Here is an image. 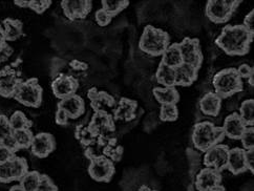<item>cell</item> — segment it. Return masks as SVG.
I'll return each mask as SVG.
<instances>
[{"mask_svg": "<svg viewBox=\"0 0 254 191\" xmlns=\"http://www.w3.org/2000/svg\"><path fill=\"white\" fill-rule=\"evenodd\" d=\"M253 37L242 24H227L215 39V44L228 56H244L249 53Z\"/></svg>", "mask_w": 254, "mask_h": 191, "instance_id": "1", "label": "cell"}, {"mask_svg": "<svg viewBox=\"0 0 254 191\" xmlns=\"http://www.w3.org/2000/svg\"><path fill=\"white\" fill-rule=\"evenodd\" d=\"M226 138L222 126H215L210 121H202L194 125L191 140L195 149L206 152L220 144Z\"/></svg>", "mask_w": 254, "mask_h": 191, "instance_id": "2", "label": "cell"}, {"mask_svg": "<svg viewBox=\"0 0 254 191\" xmlns=\"http://www.w3.org/2000/svg\"><path fill=\"white\" fill-rule=\"evenodd\" d=\"M170 45V37L167 32L152 25L144 27L139 41L140 50L151 57H160Z\"/></svg>", "mask_w": 254, "mask_h": 191, "instance_id": "3", "label": "cell"}, {"mask_svg": "<svg viewBox=\"0 0 254 191\" xmlns=\"http://www.w3.org/2000/svg\"><path fill=\"white\" fill-rule=\"evenodd\" d=\"M214 93L222 99L230 98L233 95L243 92L244 82L235 67H228L216 72L213 77Z\"/></svg>", "mask_w": 254, "mask_h": 191, "instance_id": "4", "label": "cell"}, {"mask_svg": "<svg viewBox=\"0 0 254 191\" xmlns=\"http://www.w3.org/2000/svg\"><path fill=\"white\" fill-rule=\"evenodd\" d=\"M16 101L26 107L38 108L42 104L43 89L37 78H30L18 85L13 97Z\"/></svg>", "mask_w": 254, "mask_h": 191, "instance_id": "5", "label": "cell"}, {"mask_svg": "<svg viewBox=\"0 0 254 191\" xmlns=\"http://www.w3.org/2000/svg\"><path fill=\"white\" fill-rule=\"evenodd\" d=\"M241 3V0H209L205 7L206 17L215 24L227 23Z\"/></svg>", "mask_w": 254, "mask_h": 191, "instance_id": "6", "label": "cell"}, {"mask_svg": "<svg viewBox=\"0 0 254 191\" xmlns=\"http://www.w3.org/2000/svg\"><path fill=\"white\" fill-rule=\"evenodd\" d=\"M89 177L98 183H108L115 176V163L105 156L89 160L87 168Z\"/></svg>", "mask_w": 254, "mask_h": 191, "instance_id": "7", "label": "cell"}, {"mask_svg": "<svg viewBox=\"0 0 254 191\" xmlns=\"http://www.w3.org/2000/svg\"><path fill=\"white\" fill-rule=\"evenodd\" d=\"M194 185L197 191H225L222 172L211 167H204L198 171Z\"/></svg>", "mask_w": 254, "mask_h": 191, "instance_id": "8", "label": "cell"}, {"mask_svg": "<svg viewBox=\"0 0 254 191\" xmlns=\"http://www.w3.org/2000/svg\"><path fill=\"white\" fill-rule=\"evenodd\" d=\"M178 43L183 63L192 65L198 69L201 68L203 63V53L199 40L197 38L186 37Z\"/></svg>", "mask_w": 254, "mask_h": 191, "instance_id": "9", "label": "cell"}, {"mask_svg": "<svg viewBox=\"0 0 254 191\" xmlns=\"http://www.w3.org/2000/svg\"><path fill=\"white\" fill-rule=\"evenodd\" d=\"M229 147L225 144H217L215 146L208 149L204 156L205 167H211L217 171L222 172L227 169V162H228Z\"/></svg>", "mask_w": 254, "mask_h": 191, "instance_id": "10", "label": "cell"}, {"mask_svg": "<svg viewBox=\"0 0 254 191\" xmlns=\"http://www.w3.org/2000/svg\"><path fill=\"white\" fill-rule=\"evenodd\" d=\"M88 126L97 136H102V138L113 136V133L116 130L113 115L102 112L94 114Z\"/></svg>", "mask_w": 254, "mask_h": 191, "instance_id": "11", "label": "cell"}, {"mask_svg": "<svg viewBox=\"0 0 254 191\" xmlns=\"http://www.w3.org/2000/svg\"><path fill=\"white\" fill-rule=\"evenodd\" d=\"M30 149L36 158H48L56 149L55 136L49 132H39L35 134Z\"/></svg>", "mask_w": 254, "mask_h": 191, "instance_id": "12", "label": "cell"}, {"mask_svg": "<svg viewBox=\"0 0 254 191\" xmlns=\"http://www.w3.org/2000/svg\"><path fill=\"white\" fill-rule=\"evenodd\" d=\"M61 7L67 19L75 21L87 17L92 11L93 2L90 0H63Z\"/></svg>", "mask_w": 254, "mask_h": 191, "instance_id": "13", "label": "cell"}, {"mask_svg": "<svg viewBox=\"0 0 254 191\" xmlns=\"http://www.w3.org/2000/svg\"><path fill=\"white\" fill-rule=\"evenodd\" d=\"M87 98L90 101V106L95 113L102 112L111 114L114 111L117 101L116 99L104 90H98L96 87L90 88L87 93Z\"/></svg>", "mask_w": 254, "mask_h": 191, "instance_id": "14", "label": "cell"}, {"mask_svg": "<svg viewBox=\"0 0 254 191\" xmlns=\"http://www.w3.org/2000/svg\"><path fill=\"white\" fill-rule=\"evenodd\" d=\"M78 87V80L75 77L64 74H60L52 82L53 93L56 98L60 100L76 94Z\"/></svg>", "mask_w": 254, "mask_h": 191, "instance_id": "15", "label": "cell"}, {"mask_svg": "<svg viewBox=\"0 0 254 191\" xmlns=\"http://www.w3.org/2000/svg\"><path fill=\"white\" fill-rule=\"evenodd\" d=\"M22 82L17 71L12 67H4L0 70V96L3 98H13L16 89Z\"/></svg>", "mask_w": 254, "mask_h": 191, "instance_id": "16", "label": "cell"}, {"mask_svg": "<svg viewBox=\"0 0 254 191\" xmlns=\"http://www.w3.org/2000/svg\"><path fill=\"white\" fill-rule=\"evenodd\" d=\"M138 102L128 98H121L120 101L116 104L113 111V118L115 121L130 122L134 120L137 115Z\"/></svg>", "mask_w": 254, "mask_h": 191, "instance_id": "17", "label": "cell"}, {"mask_svg": "<svg viewBox=\"0 0 254 191\" xmlns=\"http://www.w3.org/2000/svg\"><path fill=\"white\" fill-rule=\"evenodd\" d=\"M58 108L63 109L67 114L69 119H77L85 113V102L82 97L74 94L60 100Z\"/></svg>", "mask_w": 254, "mask_h": 191, "instance_id": "18", "label": "cell"}, {"mask_svg": "<svg viewBox=\"0 0 254 191\" xmlns=\"http://www.w3.org/2000/svg\"><path fill=\"white\" fill-rule=\"evenodd\" d=\"M246 127V124L243 122L240 115L238 113H232L226 117L222 128L227 138L231 140H240Z\"/></svg>", "mask_w": 254, "mask_h": 191, "instance_id": "19", "label": "cell"}, {"mask_svg": "<svg viewBox=\"0 0 254 191\" xmlns=\"http://www.w3.org/2000/svg\"><path fill=\"white\" fill-rule=\"evenodd\" d=\"M227 169L234 176H239L248 171L246 167V162H245V149L240 147L229 149Z\"/></svg>", "mask_w": 254, "mask_h": 191, "instance_id": "20", "label": "cell"}, {"mask_svg": "<svg viewBox=\"0 0 254 191\" xmlns=\"http://www.w3.org/2000/svg\"><path fill=\"white\" fill-rule=\"evenodd\" d=\"M222 98L214 92H208L199 101V109L205 116H219L222 107Z\"/></svg>", "mask_w": 254, "mask_h": 191, "instance_id": "21", "label": "cell"}, {"mask_svg": "<svg viewBox=\"0 0 254 191\" xmlns=\"http://www.w3.org/2000/svg\"><path fill=\"white\" fill-rule=\"evenodd\" d=\"M176 86H190L192 85L197 79L198 68L183 63L176 67Z\"/></svg>", "mask_w": 254, "mask_h": 191, "instance_id": "22", "label": "cell"}, {"mask_svg": "<svg viewBox=\"0 0 254 191\" xmlns=\"http://www.w3.org/2000/svg\"><path fill=\"white\" fill-rule=\"evenodd\" d=\"M4 37L7 41H16L23 35V24L20 20L6 18L1 23Z\"/></svg>", "mask_w": 254, "mask_h": 191, "instance_id": "23", "label": "cell"}, {"mask_svg": "<svg viewBox=\"0 0 254 191\" xmlns=\"http://www.w3.org/2000/svg\"><path fill=\"white\" fill-rule=\"evenodd\" d=\"M152 94L161 105L177 104L180 101V94L176 87H155Z\"/></svg>", "mask_w": 254, "mask_h": 191, "instance_id": "24", "label": "cell"}, {"mask_svg": "<svg viewBox=\"0 0 254 191\" xmlns=\"http://www.w3.org/2000/svg\"><path fill=\"white\" fill-rule=\"evenodd\" d=\"M161 57H162L161 62L163 64L170 66L172 68H176L181 64H183V59H182V56H181V52L179 49L178 42L171 43L166 49V51L163 53Z\"/></svg>", "mask_w": 254, "mask_h": 191, "instance_id": "25", "label": "cell"}, {"mask_svg": "<svg viewBox=\"0 0 254 191\" xmlns=\"http://www.w3.org/2000/svg\"><path fill=\"white\" fill-rule=\"evenodd\" d=\"M157 81L164 87H176V69L160 62L156 72Z\"/></svg>", "mask_w": 254, "mask_h": 191, "instance_id": "26", "label": "cell"}, {"mask_svg": "<svg viewBox=\"0 0 254 191\" xmlns=\"http://www.w3.org/2000/svg\"><path fill=\"white\" fill-rule=\"evenodd\" d=\"M11 170H12V176L14 182H19L28 172L29 170V164L22 157H17L15 156L11 161Z\"/></svg>", "mask_w": 254, "mask_h": 191, "instance_id": "27", "label": "cell"}, {"mask_svg": "<svg viewBox=\"0 0 254 191\" xmlns=\"http://www.w3.org/2000/svg\"><path fill=\"white\" fill-rule=\"evenodd\" d=\"M101 4L102 10L114 18L129 5V1H127V0H102Z\"/></svg>", "mask_w": 254, "mask_h": 191, "instance_id": "28", "label": "cell"}, {"mask_svg": "<svg viewBox=\"0 0 254 191\" xmlns=\"http://www.w3.org/2000/svg\"><path fill=\"white\" fill-rule=\"evenodd\" d=\"M41 174L37 170L29 171L20 181L19 185L24 191H37Z\"/></svg>", "mask_w": 254, "mask_h": 191, "instance_id": "29", "label": "cell"}, {"mask_svg": "<svg viewBox=\"0 0 254 191\" xmlns=\"http://www.w3.org/2000/svg\"><path fill=\"white\" fill-rule=\"evenodd\" d=\"M240 117L246 126H254V100L247 99L241 104Z\"/></svg>", "mask_w": 254, "mask_h": 191, "instance_id": "30", "label": "cell"}, {"mask_svg": "<svg viewBox=\"0 0 254 191\" xmlns=\"http://www.w3.org/2000/svg\"><path fill=\"white\" fill-rule=\"evenodd\" d=\"M12 134L20 149H30L35 135L31 128L14 130Z\"/></svg>", "mask_w": 254, "mask_h": 191, "instance_id": "31", "label": "cell"}, {"mask_svg": "<svg viewBox=\"0 0 254 191\" xmlns=\"http://www.w3.org/2000/svg\"><path fill=\"white\" fill-rule=\"evenodd\" d=\"M10 124L13 131L14 130H20V129H26V128H31L33 126V123L31 120H29L26 116L21 112V111H17L14 112L10 118Z\"/></svg>", "mask_w": 254, "mask_h": 191, "instance_id": "32", "label": "cell"}, {"mask_svg": "<svg viewBox=\"0 0 254 191\" xmlns=\"http://www.w3.org/2000/svg\"><path fill=\"white\" fill-rule=\"evenodd\" d=\"M75 136L76 139L83 145V146L87 147L88 145L92 144L98 136L92 131V129L89 128V126H84V125H79L77 126L76 131H75Z\"/></svg>", "mask_w": 254, "mask_h": 191, "instance_id": "33", "label": "cell"}, {"mask_svg": "<svg viewBox=\"0 0 254 191\" xmlns=\"http://www.w3.org/2000/svg\"><path fill=\"white\" fill-rule=\"evenodd\" d=\"M179 118L177 104H163L160 108V120L163 122H175Z\"/></svg>", "mask_w": 254, "mask_h": 191, "instance_id": "34", "label": "cell"}, {"mask_svg": "<svg viewBox=\"0 0 254 191\" xmlns=\"http://www.w3.org/2000/svg\"><path fill=\"white\" fill-rule=\"evenodd\" d=\"M240 141L242 142L243 149L248 150L254 148V127L247 126L244 133L242 134Z\"/></svg>", "mask_w": 254, "mask_h": 191, "instance_id": "35", "label": "cell"}, {"mask_svg": "<svg viewBox=\"0 0 254 191\" xmlns=\"http://www.w3.org/2000/svg\"><path fill=\"white\" fill-rule=\"evenodd\" d=\"M12 133L13 129L10 124V120H8V117L5 115H0V143Z\"/></svg>", "mask_w": 254, "mask_h": 191, "instance_id": "36", "label": "cell"}, {"mask_svg": "<svg viewBox=\"0 0 254 191\" xmlns=\"http://www.w3.org/2000/svg\"><path fill=\"white\" fill-rule=\"evenodd\" d=\"M10 161H7L3 164H0V183L7 184L11 183V182H14Z\"/></svg>", "mask_w": 254, "mask_h": 191, "instance_id": "37", "label": "cell"}, {"mask_svg": "<svg viewBox=\"0 0 254 191\" xmlns=\"http://www.w3.org/2000/svg\"><path fill=\"white\" fill-rule=\"evenodd\" d=\"M52 5L50 0H30L29 8L37 14H42Z\"/></svg>", "mask_w": 254, "mask_h": 191, "instance_id": "38", "label": "cell"}, {"mask_svg": "<svg viewBox=\"0 0 254 191\" xmlns=\"http://www.w3.org/2000/svg\"><path fill=\"white\" fill-rule=\"evenodd\" d=\"M37 191H58V187L48 175H41Z\"/></svg>", "mask_w": 254, "mask_h": 191, "instance_id": "39", "label": "cell"}, {"mask_svg": "<svg viewBox=\"0 0 254 191\" xmlns=\"http://www.w3.org/2000/svg\"><path fill=\"white\" fill-rule=\"evenodd\" d=\"M95 19L99 26H106L112 22L113 17L104 10H102V8H100V10L95 13Z\"/></svg>", "mask_w": 254, "mask_h": 191, "instance_id": "40", "label": "cell"}, {"mask_svg": "<svg viewBox=\"0 0 254 191\" xmlns=\"http://www.w3.org/2000/svg\"><path fill=\"white\" fill-rule=\"evenodd\" d=\"M239 75L241 76V78L244 80V79H249L251 76L254 75V68L253 66H250L249 64H246V63H244V64L240 65L238 68H237Z\"/></svg>", "mask_w": 254, "mask_h": 191, "instance_id": "41", "label": "cell"}, {"mask_svg": "<svg viewBox=\"0 0 254 191\" xmlns=\"http://www.w3.org/2000/svg\"><path fill=\"white\" fill-rule=\"evenodd\" d=\"M250 34L254 35V10L250 11L246 17H245L244 22L242 24Z\"/></svg>", "mask_w": 254, "mask_h": 191, "instance_id": "42", "label": "cell"}, {"mask_svg": "<svg viewBox=\"0 0 254 191\" xmlns=\"http://www.w3.org/2000/svg\"><path fill=\"white\" fill-rule=\"evenodd\" d=\"M245 162H246L247 170L254 174V148L245 150Z\"/></svg>", "mask_w": 254, "mask_h": 191, "instance_id": "43", "label": "cell"}, {"mask_svg": "<svg viewBox=\"0 0 254 191\" xmlns=\"http://www.w3.org/2000/svg\"><path fill=\"white\" fill-rule=\"evenodd\" d=\"M0 144H2L4 147H6L7 149H10V150L13 151L14 153H16L18 150H20L19 146H18L17 142H16L15 139H14L13 134L6 136V138H5L1 143H0Z\"/></svg>", "mask_w": 254, "mask_h": 191, "instance_id": "44", "label": "cell"}, {"mask_svg": "<svg viewBox=\"0 0 254 191\" xmlns=\"http://www.w3.org/2000/svg\"><path fill=\"white\" fill-rule=\"evenodd\" d=\"M15 156H16V153H14L10 149L4 147L2 144H0V164H3L7 161L12 160Z\"/></svg>", "mask_w": 254, "mask_h": 191, "instance_id": "45", "label": "cell"}, {"mask_svg": "<svg viewBox=\"0 0 254 191\" xmlns=\"http://www.w3.org/2000/svg\"><path fill=\"white\" fill-rule=\"evenodd\" d=\"M69 120L67 114L61 108H57L55 114V121L58 125H66Z\"/></svg>", "mask_w": 254, "mask_h": 191, "instance_id": "46", "label": "cell"}, {"mask_svg": "<svg viewBox=\"0 0 254 191\" xmlns=\"http://www.w3.org/2000/svg\"><path fill=\"white\" fill-rule=\"evenodd\" d=\"M13 55V49L7 44V42L0 49V63H3L8 60Z\"/></svg>", "mask_w": 254, "mask_h": 191, "instance_id": "47", "label": "cell"}, {"mask_svg": "<svg viewBox=\"0 0 254 191\" xmlns=\"http://www.w3.org/2000/svg\"><path fill=\"white\" fill-rule=\"evenodd\" d=\"M14 3L19 6V7H26L29 8V5H30V0H15Z\"/></svg>", "mask_w": 254, "mask_h": 191, "instance_id": "48", "label": "cell"}, {"mask_svg": "<svg viewBox=\"0 0 254 191\" xmlns=\"http://www.w3.org/2000/svg\"><path fill=\"white\" fill-rule=\"evenodd\" d=\"M5 43H6V40H5V37H4L3 29H2L1 23H0V49H1Z\"/></svg>", "mask_w": 254, "mask_h": 191, "instance_id": "49", "label": "cell"}, {"mask_svg": "<svg viewBox=\"0 0 254 191\" xmlns=\"http://www.w3.org/2000/svg\"><path fill=\"white\" fill-rule=\"evenodd\" d=\"M137 191H158V190L152 189V188H150V187H148L146 185H142Z\"/></svg>", "mask_w": 254, "mask_h": 191, "instance_id": "50", "label": "cell"}, {"mask_svg": "<svg viewBox=\"0 0 254 191\" xmlns=\"http://www.w3.org/2000/svg\"><path fill=\"white\" fill-rule=\"evenodd\" d=\"M8 191H24V190L22 189V187L19 184H18V185H13Z\"/></svg>", "mask_w": 254, "mask_h": 191, "instance_id": "51", "label": "cell"}, {"mask_svg": "<svg viewBox=\"0 0 254 191\" xmlns=\"http://www.w3.org/2000/svg\"><path fill=\"white\" fill-rule=\"evenodd\" d=\"M248 83H249L251 86L254 85V75L251 76V77L248 79Z\"/></svg>", "mask_w": 254, "mask_h": 191, "instance_id": "52", "label": "cell"}]
</instances>
